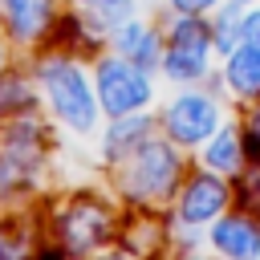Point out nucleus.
<instances>
[{"mask_svg":"<svg viewBox=\"0 0 260 260\" xmlns=\"http://www.w3.org/2000/svg\"><path fill=\"white\" fill-rule=\"evenodd\" d=\"M37 81L53 106V114L73 130V134H89L98 126V93L85 77V69L65 57V53H49L37 61Z\"/></svg>","mask_w":260,"mask_h":260,"instance_id":"obj_1","label":"nucleus"},{"mask_svg":"<svg viewBox=\"0 0 260 260\" xmlns=\"http://www.w3.org/2000/svg\"><path fill=\"white\" fill-rule=\"evenodd\" d=\"M114 167H122V171H118V187H122V195L134 199V203H162V199L175 191L179 175H183L179 146H175L171 138H158V134L142 138V142H138L122 162H114Z\"/></svg>","mask_w":260,"mask_h":260,"instance_id":"obj_2","label":"nucleus"},{"mask_svg":"<svg viewBox=\"0 0 260 260\" xmlns=\"http://www.w3.org/2000/svg\"><path fill=\"white\" fill-rule=\"evenodd\" d=\"M211 24H203V16L179 12L167 28V45H162V77L179 81V85H195L207 77L211 69Z\"/></svg>","mask_w":260,"mask_h":260,"instance_id":"obj_3","label":"nucleus"},{"mask_svg":"<svg viewBox=\"0 0 260 260\" xmlns=\"http://www.w3.org/2000/svg\"><path fill=\"white\" fill-rule=\"evenodd\" d=\"M93 93H98V110L106 118H122V114H138L154 102V81L146 69L130 65L126 57L110 53V57H98L93 65Z\"/></svg>","mask_w":260,"mask_h":260,"instance_id":"obj_4","label":"nucleus"},{"mask_svg":"<svg viewBox=\"0 0 260 260\" xmlns=\"http://www.w3.org/2000/svg\"><path fill=\"white\" fill-rule=\"evenodd\" d=\"M219 118H223V110H219V102H215L211 93H203V89H183V93H175V98L162 106L158 126L167 130V138H171L175 146H203V142L219 130Z\"/></svg>","mask_w":260,"mask_h":260,"instance_id":"obj_5","label":"nucleus"},{"mask_svg":"<svg viewBox=\"0 0 260 260\" xmlns=\"http://www.w3.org/2000/svg\"><path fill=\"white\" fill-rule=\"evenodd\" d=\"M57 236L69 252H89L106 236H114V215L98 199H73L57 211Z\"/></svg>","mask_w":260,"mask_h":260,"instance_id":"obj_6","label":"nucleus"},{"mask_svg":"<svg viewBox=\"0 0 260 260\" xmlns=\"http://www.w3.org/2000/svg\"><path fill=\"white\" fill-rule=\"evenodd\" d=\"M228 199H232L228 183H223L215 171H199V175H191V179L183 183V191H179V223H187V228L211 223V219H219V215L228 211Z\"/></svg>","mask_w":260,"mask_h":260,"instance_id":"obj_7","label":"nucleus"},{"mask_svg":"<svg viewBox=\"0 0 260 260\" xmlns=\"http://www.w3.org/2000/svg\"><path fill=\"white\" fill-rule=\"evenodd\" d=\"M110 45H114L118 57H126L130 65H138V69H146V73L162 69V37H158L146 20H138V16L114 24V28H110Z\"/></svg>","mask_w":260,"mask_h":260,"instance_id":"obj_8","label":"nucleus"},{"mask_svg":"<svg viewBox=\"0 0 260 260\" xmlns=\"http://www.w3.org/2000/svg\"><path fill=\"white\" fill-rule=\"evenodd\" d=\"M0 158L12 162L16 171L32 175L45 158V130L32 122V114H20L8 122V130L0 134Z\"/></svg>","mask_w":260,"mask_h":260,"instance_id":"obj_9","label":"nucleus"},{"mask_svg":"<svg viewBox=\"0 0 260 260\" xmlns=\"http://www.w3.org/2000/svg\"><path fill=\"white\" fill-rule=\"evenodd\" d=\"M207 240H211L215 256H260V223L244 211L219 215L215 228L207 232Z\"/></svg>","mask_w":260,"mask_h":260,"instance_id":"obj_10","label":"nucleus"},{"mask_svg":"<svg viewBox=\"0 0 260 260\" xmlns=\"http://www.w3.org/2000/svg\"><path fill=\"white\" fill-rule=\"evenodd\" d=\"M150 130H154V118H150L146 110L110 118V130H106V138H102V158H106V162H122L142 138H150Z\"/></svg>","mask_w":260,"mask_h":260,"instance_id":"obj_11","label":"nucleus"},{"mask_svg":"<svg viewBox=\"0 0 260 260\" xmlns=\"http://www.w3.org/2000/svg\"><path fill=\"white\" fill-rule=\"evenodd\" d=\"M0 4H4V24L20 45L45 37L53 20V0H0Z\"/></svg>","mask_w":260,"mask_h":260,"instance_id":"obj_12","label":"nucleus"},{"mask_svg":"<svg viewBox=\"0 0 260 260\" xmlns=\"http://www.w3.org/2000/svg\"><path fill=\"white\" fill-rule=\"evenodd\" d=\"M223 85H228L232 93H240V98H260V45L240 41V45L228 53Z\"/></svg>","mask_w":260,"mask_h":260,"instance_id":"obj_13","label":"nucleus"},{"mask_svg":"<svg viewBox=\"0 0 260 260\" xmlns=\"http://www.w3.org/2000/svg\"><path fill=\"white\" fill-rule=\"evenodd\" d=\"M203 167L215 175H236L244 167V138L236 126H219L207 142H203Z\"/></svg>","mask_w":260,"mask_h":260,"instance_id":"obj_14","label":"nucleus"},{"mask_svg":"<svg viewBox=\"0 0 260 260\" xmlns=\"http://www.w3.org/2000/svg\"><path fill=\"white\" fill-rule=\"evenodd\" d=\"M37 106V93H32V81L20 77V73H0V118H20V114H32Z\"/></svg>","mask_w":260,"mask_h":260,"instance_id":"obj_15","label":"nucleus"},{"mask_svg":"<svg viewBox=\"0 0 260 260\" xmlns=\"http://www.w3.org/2000/svg\"><path fill=\"white\" fill-rule=\"evenodd\" d=\"M244 41V4H223L219 12H215V24H211V45H215V53H232L236 45Z\"/></svg>","mask_w":260,"mask_h":260,"instance_id":"obj_16","label":"nucleus"},{"mask_svg":"<svg viewBox=\"0 0 260 260\" xmlns=\"http://www.w3.org/2000/svg\"><path fill=\"white\" fill-rule=\"evenodd\" d=\"M240 203L248 211H260V162L244 171V179H240Z\"/></svg>","mask_w":260,"mask_h":260,"instance_id":"obj_17","label":"nucleus"},{"mask_svg":"<svg viewBox=\"0 0 260 260\" xmlns=\"http://www.w3.org/2000/svg\"><path fill=\"white\" fill-rule=\"evenodd\" d=\"M244 134H248L244 150H248L252 158H260V106H252V110H248V126H244Z\"/></svg>","mask_w":260,"mask_h":260,"instance_id":"obj_18","label":"nucleus"},{"mask_svg":"<svg viewBox=\"0 0 260 260\" xmlns=\"http://www.w3.org/2000/svg\"><path fill=\"white\" fill-rule=\"evenodd\" d=\"M175 12H191V16H207L211 8H219V0H167Z\"/></svg>","mask_w":260,"mask_h":260,"instance_id":"obj_19","label":"nucleus"},{"mask_svg":"<svg viewBox=\"0 0 260 260\" xmlns=\"http://www.w3.org/2000/svg\"><path fill=\"white\" fill-rule=\"evenodd\" d=\"M244 41L260 45V8H244Z\"/></svg>","mask_w":260,"mask_h":260,"instance_id":"obj_20","label":"nucleus"},{"mask_svg":"<svg viewBox=\"0 0 260 260\" xmlns=\"http://www.w3.org/2000/svg\"><path fill=\"white\" fill-rule=\"evenodd\" d=\"M4 61H8V53H4V37H0V73H4Z\"/></svg>","mask_w":260,"mask_h":260,"instance_id":"obj_21","label":"nucleus"},{"mask_svg":"<svg viewBox=\"0 0 260 260\" xmlns=\"http://www.w3.org/2000/svg\"><path fill=\"white\" fill-rule=\"evenodd\" d=\"M77 4H85V8H98V4H110V0H77Z\"/></svg>","mask_w":260,"mask_h":260,"instance_id":"obj_22","label":"nucleus"},{"mask_svg":"<svg viewBox=\"0 0 260 260\" xmlns=\"http://www.w3.org/2000/svg\"><path fill=\"white\" fill-rule=\"evenodd\" d=\"M236 4H256V0H236Z\"/></svg>","mask_w":260,"mask_h":260,"instance_id":"obj_23","label":"nucleus"}]
</instances>
